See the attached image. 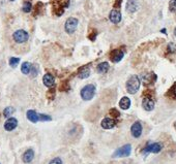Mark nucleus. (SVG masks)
Listing matches in <instances>:
<instances>
[{
  "instance_id": "obj_31",
  "label": "nucleus",
  "mask_w": 176,
  "mask_h": 164,
  "mask_svg": "<svg viewBox=\"0 0 176 164\" xmlns=\"http://www.w3.org/2000/svg\"><path fill=\"white\" fill-rule=\"evenodd\" d=\"M168 52L169 53H175L176 52V46L174 45V43H169L168 45Z\"/></svg>"
},
{
  "instance_id": "obj_37",
  "label": "nucleus",
  "mask_w": 176,
  "mask_h": 164,
  "mask_svg": "<svg viewBox=\"0 0 176 164\" xmlns=\"http://www.w3.org/2000/svg\"><path fill=\"white\" fill-rule=\"evenodd\" d=\"M174 35L176 36V27H175V29H174Z\"/></svg>"
},
{
  "instance_id": "obj_33",
  "label": "nucleus",
  "mask_w": 176,
  "mask_h": 164,
  "mask_svg": "<svg viewBox=\"0 0 176 164\" xmlns=\"http://www.w3.org/2000/svg\"><path fill=\"white\" fill-rule=\"evenodd\" d=\"M39 120L40 121H50L51 120V117L50 116H47V115H39Z\"/></svg>"
},
{
  "instance_id": "obj_29",
  "label": "nucleus",
  "mask_w": 176,
  "mask_h": 164,
  "mask_svg": "<svg viewBox=\"0 0 176 164\" xmlns=\"http://www.w3.org/2000/svg\"><path fill=\"white\" fill-rule=\"evenodd\" d=\"M55 92H56L55 88H51V89L48 91L47 95H48V98H49L50 100H53L54 98H55Z\"/></svg>"
},
{
  "instance_id": "obj_24",
  "label": "nucleus",
  "mask_w": 176,
  "mask_h": 164,
  "mask_svg": "<svg viewBox=\"0 0 176 164\" xmlns=\"http://www.w3.org/2000/svg\"><path fill=\"white\" fill-rule=\"evenodd\" d=\"M167 96L173 98V99H176V83L171 87V89L167 92Z\"/></svg>"
},
{
  "instance_id": "obj_3",
  "label": "nucleus",
  "mask_w": 176,
  "mask_h": 164,
  "mask_svg": "<svg viewBox=\"0 0 176 164\" xmlns=\"http://www.w3.org/2000/svg\"><path fill=\"white\" fill-rule=\"evenodd\" d=\"M69 4V0H54L53 10L55 15L61 16L63 13L64 9H66Z\"/></svg>"
},
{
  "instance_id": "obj_20",
  "label": "nucleus",
  "mask_w": 176,
  "mask_h": 164,
  "mask_svg": "<svg viewBox=\"0 0 176 164\" xmlns=\"http://www.w3.org/2000/svg\"><path fill=\"white\" fill-rule=\"evenodd\" d=\"M119 106H120V108L122 109H129V106H131V99H129V97H122L119 101Z\"/></svg>"
},
{
  "instance_id": "obj_10",
  "label": "nucleus",
  "mask_w": 176,
  "mask_h": 164,
  "mask_svg": "<svg viewBox=\"0 0 176 164\" xmlns=\"http://www.w3.org/2000/svg\"><path fill=\"white\" fill-rule=\"evenodd\" d=\"M18 126V120L16 118H7L4 123V129L6 131L15 130Z\"/></svg>"
},
{
  "instance_id": "obj_1",
  "label": "nucleus",
  "mask_w": 176,
  "mask_h": 164,
  "mask_svg": "<svg viewBox=\"0 0 176 164\" xmlns=\"http://www.w3.org/2000/svg\"><path fill=\"white\" fill-rule=\"evenodd\" d=\"M140 88V78L138 75H132L126 82V91L129 94H135Z\"/></svg>"
},
{
  "instance_id": "obj_35",
  "label": "nucleus",
  "mask_w": 176,
  "mask_h": 164,
  "mask_svg": "<svg viewBox=\"0 0 176 164\" xmlns=\"http://www.w3.org/2000/svg\"><path fill=\"white\" fill-rule=\"evenodd\" d=\"M96 35H97V32H96V31H93V33H90V34L88 35V38H89V39H90V40H92V42H93V40L95 39Z\"/></svg>"
},
{
  "instance_id": "obj_9",
  "label": "nucleus",
  "mask_w": 176,
  "mask_h": 164,
  "mask_svg": "<svg viewBox=\"0 0 176 164\" xmlns=\"http://www.w3.org/2000/svg\"><path fill=\"white\" fill-rule=\"evenodd\" d=\"M123 56H124V53L121 50H119V49L112 51L110 53V59H111V61L114 62V63H117V62L121 61Z\"/></svg>"
},
{
  "instance_id": "obj_23",
  "label": "nucleus",
  "mask_w": 176,
  "mask_h": 164,
  "mask_svg": "<svg viewBox=\"0 0 176 164\" xmlns=\"http://www.w3.org/2000/svg\"><path fill=\"white\" fill-rule=\"evenodd\" d=\"M13 113H15V108H13V106H7V108H5L3 111V116L5 118H9Z\"/></svg>"
},
{
  "instance_id": "obj_27",
  "label": "nucleus",
  "mask_w": 176,
  "mask_h": 164,
  "mask_svg": "<svg viewBox=\"0 0 176 164\" xmlns=\"http://www.w3.org/2000/svg\"><path fill=\"white\" fill-rule=\"evenodd\" d=\"M19 62H20V58H16V57H12V58L9 59V65L12 66L13 68L17 67Z\"/></svg>"
},
{
  "instance_id": "obj_4",
  "label": "nucleus",
  "mask_w": 176,
  "mask_h": 164,
  "mask_svg": "<svg viewBox=\"0 0 176 164\" xmlns=\"http://www.w3.org/2000/svg\"><path fill=\"white\" fill-rule=\"evenodd\" d=\"M78 24H79V21L76 18H69L66 21V24H64V30L67 34H73L74 32L77 30Z\"/></svg>"
},
{
  "instance_id": "obj_28",
  "label": "nucleus",
  "mask_w": 176,
  "mask_h": 164,
  "mask_svg": "<svg viewBox=\"0 0 176 164\" xmlns=\"http://www.w3.org/2000/svg\"><path fill=\"white\" fill-rule=\"evenodd\" d=\"M169 10L172 13L176 12V0H170L169 2Z\"/></svg>"
},
{
  "instance_id": "obj_16",
  "label": "nucleus",
  "mask_w": 176,
  "mask_h": 164,
  "mask_svg": "<svg viewBox=\"0 0 176 164\" xmlns=\"http://www.w3.org/2000/svg\"><path fill=\"white\" fill-rule=\"evenodd\" d=\"M116 125V122L113 119L111 118H105L103 119V121L101 123V126L104 128V129H112Z\"/></svg>"
},
{
  "instance_id": "obj_6",
  "label": "nucleus",
  "mask_w": 176,
  "mask_h": 164,
  "mask_svg": "<svg viewBox=\"0 0 176 164\" xmlns=\"http://www.w3.org/2000/svg\"><path fill=\"white\" fill-rule=\"evenodd\" d=\"M132 152V146L131 144H124L123 147L119 148L115 151V153L113 154V158H118V157H128L131 155Z\"/></svg>"
},
{
  "instance_id": "obj_17",
  "label": "nucleus",
  "mask_w": 176,
  "mask_h": 164,
  "mask_svg": "<svg viewBox=\"0 0 176 164\" xmlns=\"http://www.w3.org/2000/svg\"><path fill=\"white\" fill-rule=\"evenodd\" d=\"M89 75H90V68H89V65H85V66L81 67L79 69L78 76H79L80 78H87Z\"/></svg>"
},
{
  "instance_id": "obj_26",
  "label": "nucleus",
  "mask_w": 176,
  "mask_h": 164,
  "mask_svg": "<svg viewBox=\"0 0 176 164\" xmlns=\"http://www.w3.org/2000/svg\"><path fill=\"white\" fill-rule=\"evenodd\" d=\"M30 72H31V76H32V78H35V76L39 75V65H37V64L31 65Z\"/></svg>"
},
{
  "instance_id": "obj_19",
  "label": "nucleus",
  "mask_w": 176,
  "mask_h": 164,
  "mask_svg": "<svg viewBox=\"0 0 176 164\" xmlns=\"http://www.w3.org/2000/svg\"><path fill=\"white\" fill-rule=\"evenodd\" d=\"M26 116H27V119H28L29 121L32 122V123H36V122L39 121V115H37L36 111H33V109H29V111H27Z\"/></svg>"
},
{
  "instance_id": "obj_14",
  "label": "nucleus",
  "mask_w": 176,
  "mask_h": 164,
  "mask_svg": "<svg viewBox=\"0 0 176 164\" xmlns=\"http://www.w3.org/2000/svg\"><path fill=\"white\" fill-rule=\"evenodd\" d=\"M43 83H44L46 87L51 88V87L54 86V84H55V78H54V76L51 75V73H46L44 78H43Z\"/></svg>"
},
{
  "instance_id": "obj_34",
  "label": "nucleus",
  "mask_w": 176,
  "mask_h": 164,
  "mask_svg": "<svg viewBox=\"0 0 176 164\" xmlns=\"http://www.w3.org/2000/svg\"><path fill=\"white\" fill-rule=\"evenodd\" d=\"M49 164H62V160L59 157H56L51 160L50 162H49Z\"/></svg>"
},
{
  "instance_id": "obj_15",
  "label": "nucleus",
  "mask_w": 176,
  "mask_h": 164,
  "mask_svg": "<svg viewBox=\"0 0 176 164\" xmlns=\"http://www.w3.org/2000/svg\"><path fill=\"white\" fill-rule=\"evenodd\" d=\"M155 81H156V75H154L153 72H150V73H147V75H143V84H144L145 86L153 84Z\"/></svg>"
},
{
  "instance_id": "obj_21",
  "label": "nucleus",
  "mask_w": 176,
  "mask_h": 164,
  "mask_svg": "<svg viewBox=\"0 0 176 164\" xmlns=\"http://www.w3.org/2000/svg\"><path fill=\"white\" fill-rule=\"evenodd\" d=\"M109 63L108 62H102L97 65V72L99 73H106L109 70Z\"/></svg>"
},
{
  "instance_id": "obj_5",
  "label": "nucleus",
  "mask_w": 176,
  "mask_h": 164,
  "mask_svg": "<svg viewBox=\"0 0 176 164\" xmlns=\"http://www.w3.org/2000/svg\"><path fill=\"white\" fill-rule=\"evenodd\" d=\"M13 38L17 43H24L28 40L29 34H28V32L25 31V30L20 29V30H17V31L13 32Z\"/></svg>"
},
{
  "instance_id": "obj_38",
  "label": "nucleus",
  "mask_w": 176,
  "mask_h": 164,
  "mask_svg": "<svg viewBox=\"0 0 176 164\" xmlns=\"http://www.w3.org/2000/svg\"><path fill=\"white\" fill-rule=\"evenodd\" d=\"M9 1H15V0H9Z\"/></svg>"
},
{
  "instance_id": "obj_8",
  "label": "nucleus",
  "mask_w": 176,
  "mask_h": 164,
  "mask_svg": "<svg viewBox=\"0 0 176 164\" xmlns=\"http://www.w3.org/2000/svg\"><path fill=\"white\" fill-rule=\"evenodd\" d=\"M142 130L143 128L140 122H135L131 127V133L135 138L140 137L141 134H142Z\"/></svg>"
},
{
  "instance_id": "obj_11",
  "label": "nucleus",
  "mask_w": 176,
  "mask_h": 164,
  "mask_svg": "<svg viewBox=\"0 0 176 164\" xmlns=\"http://www.w3.org/2000/svg\"><path fill=\"white\" fill-rule=\"evenodd\" d=\"M109 19H110V21L112 22V23L118 24L119 22L121 21V13H120V12L117 10V9L111 10V13L109 15Z\"/></svg>"
},
{
  "instance_id": "obj_22",
  "label": "nucleus",
  "mask_w": 176,
  "mask_h": 164,
  "mask_svg": "<svg viewBox=\"0 0 176 164\" xmlns=\"http://www.w3.org/2000/svg\"><path fill=\"white\" fill-rule=\"evenodd\" d=\"M31 70V64L29 62H24L21 66V71H22L23 75H29Z\"/></svg>"
},
{
  "instance_id": "obj_25",
  "label": "nucleus",
  "mask_w": 176,
  "mask_h": 164,
  "mask_svg": "<svg viewBox=\"0 0 176 164\" xmlns=\"http://www.w3.org/2000/svg\"><path fill=\"white\" fill-rule=\"evenodd\" d=\"M23 12L24 13H30L32 9V4L29 1H25L23 3Z\"/></svg>"
},
{
  "instance_id": "obj_32",
  "label": "nucleus",
  "mask_w": 176,
  "mask_h": 164,
  "mask_svg": "<svg viewBox=\"0 0 176 164\" xmlns=\"http://www.w3.org/2000/svg\"><path fill=\"white\" fill-rule=\"evenodd\" d=\"M43 6V3L42 2H39L36 5H35V9H34V16H37L39 13V9H42Z\"/></svg>"
},
{
  "instance_id": "obj_13",
  "label": "nucleus",
  "mask_w": 176,
  "mask_h": 164,
  "mask_svg": "<svg viewBox=\"0 0 176 164\" xmlns=\"http://www.w3.org/2000/svg\"><path fill=\"white\" fill-rule=\"evenodd\" d=\"M34 159V151L32 149H28L22 155V160L24 163H30Z\"/></svg>"
},
{
  "instance_id": "obj_18",
  "label": "nucleus",
  "mask_w": 176,
  "mask_h": 164,
  "mask_svg": "<svg viewBox=\"0 0 176 164\" xmlns=\"http://www.w3.org/2000/svg\"><path fill=\"white\" fill-rule=\"evenodd\" d=\"M139 7V4L136 0H129L128 3H126V12L128 13H135Z\"/></svg>"
},
{
  "instance_id": "obj_12",
  "label": "nucleus",
  "mask_w": 176,
  "mask_h": 164,
  "mask_svg": "<svg viewBox=\"0 0 176 164\" xmlns=\"http://www.w3.org/2000/svg\"><path fill=\"white\" fill-rule=\"evenodd\" d=\"M142 106L145 111H150L154 108V101L150 97H145L142 101Z\"/></svg>"
},
{
  "instance_id": "obj_7",
  "label": "nucleus",
  "mask_w": 176,
  "mask_h": 164,
  "mask_svg": "<svg viewBox=\"0 0 176 164\" xmlns=\"http://www.w3.org/2000/svg\"><path fill=\"white\" fill-rule=\"evenodd\" d=\"M162 149H163V146H162V144L153 143V144H148V146L146 147L144 150H143V153H145V154H147V153H154V154H156V153L161 152Z\"/></svg>"
},
{
  "instance_id": "obj_2",
  "label": "nucleus",
  "mask_w": 176,
  "mask_h": 164,
  "mask_svg": "<svg viewBox=\"0 0 176 164\" xmlns=\"http://www.w3.org/2000/svg\"><path fill=\"white\" fill-rule=\"evenodd\" d=\"M80 94L83 100L85 101L91 100L93 98L94 94H95V87H94V85H86V86L81 90Z\"/></svg>"
},
{
  "instance_id": "obj_30",
  "label": "nucleus",
  "mask_w": 176,
  "mask_h": 164,
  "mask_svg": "<svg viewBox=\"0 0 176 164\" xmlns=\"http://www.w3.org/2000/svg\"><path fill=\"white\" fill-rule=\"evenodd\" d=\"M110 116L112 117V118H118V117L120 116V113H119L116 108H112L110 109Z\"/></svg>"
},
{
  "instance_id": "obj_36",
  "label": "nucleus",
  "mask_w": 176,
  "mask_h": 164,
  "mask_svg": "<svg viewBox=\"0 0 176 164\" xmlns=\"http://www.w3.org/2000/svg\"><path fill=\"white\" fill-rule=\"evenodd\" d=\"M121 1H122V0H116V1H115V3H114V7H116V9H118V7H120Z\"/></svg>"
}]
</instances>
